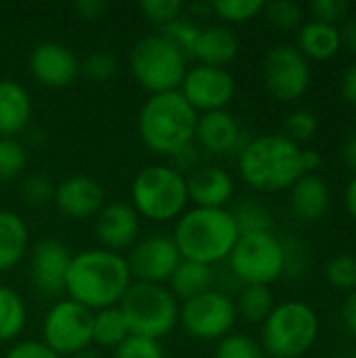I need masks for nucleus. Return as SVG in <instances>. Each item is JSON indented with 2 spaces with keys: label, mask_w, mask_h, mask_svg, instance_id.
Returning a JSON list of instances; mask_svg holds the SVG:
<instances>
[{
  "label": "nucleus",
  "mask_w": 356,
  "mask_h": 358,
  "mask_svg": "<svg viewBox=\"0 0 356 358\" xmlns=\"http://www.w3.org/2000/svg\"><path fill=\"white\" fill-rule=\"evenodd\" d=\"M132 283L126 256L103 248H90L73 254L65 281V294L69 300L97 313L120 306Z\"/></svg>",
  "instance_id": "obj_1"
},
{
  "label": "nucleus",
  "mask_w": 356,
  "mask_h": 358,
  "mask_svg": "<svg viewBox=\"0 0 356 358\" xmlns=\"http://www.w3.org/2000/svg\"><path fill=\"white\" fill-rule=\"evenodd\" d=\"M241 180L260 193L290 191L304 176L302 147L285 134H260L248 138L237 153Z\"/></svg>",
  "instance_id": "obj_2"
},
{
  "label": "nucleus",
  "mask_w": 356,
  "mask_h": 358,
  "mask_svg": "<svg viewBox=\"0 0 356 358\" xmlns=\"http://www.w3.org/2000/svg\"><path fill=\"white\" fill-rule=\"evenodd\" d=\"M172 239L183 260L214 266L229 260L239 229L229 208H187L174 224Z\"/></svg>",
  "instance_id": "obj_3"
},
{
  "label": "nucleus",
  "mask_w": 356,
  "mask_h": 358,
  "mask_svg": "<svg viewBox=\"0 0 356 358\" xmlns=\"http://www.w3.org/2000/svg\"><path fill=\"white\" fill-rule=\"evenodd\" d=\"M197 111L185 101V96L174 92L149 94L143 103L136 130L143 145L164 157H176L180 151L195 143Z\"/></svg>",
  "instance_id": "obj_4"
},
{
  "label": "nucleus",
  "mask_w": 356,
  "mask_h": 358,
  "mask_svg": "<svg viewBox=\"0 0 356 358\" xmlns=\"http://www.w3.org/2000/svg\"><path fill=\"white\" fill-rule=\"evenodd\" d=\"M321 334L317 310L302 300L277 302L260 325V346L271 358H302L311 352Z\"/></svg>",
  "instance_id": "obj_5"
},
{
  "label": "nucleus",
  "mask_w": 356,
  "mask_h": 358,
  "mask_svg": "<svg viewBox=\"0 0 356 358\" xmlns=\"http://www.w3.org/2000/svg\"><path fill=\"white\" fill-rule=\"evenodd\" d=\"M130 206L151 222H176L189 206L185 172L170 164L141 168L130 185Z\"/></svg>",
  "instance_id": "obj_6"
},
{
  "label": "nucleus",
  "mask_w": 356,
  "mask_h": 358,
  "mask_svg": "<svg viewBox=\"0 0 356 358\" xmlns=\"http://www.w3.org/2000/svg\"><path fill=\"white\" fill-rule=\"evenodd\" d=\"M120 310L132 336L162 342L176 329L180 304L166 285L134 281L122 298Z\"/></svg>",
  "instance_id": "obj_7"
},
{
  "label": "nucleus",
  "mask_w": 356,
  "mask_h": 358,
  "mask_svg": "<svg viewBox=\"0 0 356 358\" xmlns=\"http://www.w3.org/2000/svg\"><path fill=\"white\" fill-rule=\"evenodd\" d=\"M128 67L136 84L149 94L174 92L187 73V57L159 34L141 38L128 57Z\"/></svg>",
  "instance_id": "obj_8"
},
{
  "label": "nucleus",
  "mask_w": 356,
  "mask_h": 358,
  "mask_svg": "<svg viewBox=\"0 0 356 358\" xmlns=\"http://www.w3.org/2000/svg\"><path fill=\"white\" fill-rule=\"evenodd\" d=\"M229 264L241 283L271 287L287 271L285 243L273 231L239 235Z\"/></svg>",
  "instance_id": "obj_9"
},
{
  "label": "nucleus",
  "mask_w": 356,
  "mask_h": 358,
  "mask_svg": "<svg viewBox=\"0 0 356 358\" xmlns=\"http://www.w3.org/2000/svg\"><path fill=\"white\" fill-rule=\"evenodd\" d=\"M237 323L235 300L225 292L210 289L180 304L178 325L193 338L201 342H220Z\"/></svg>",
  "instance_id": "obj_10"
},
{
  "label": "nucleus",
  "mask_w": 356,
  "mask_h": 358,
  "mask_svg": "<svg viewBox=\"0 0 356 358\" xmlns=\"http://www.w3.org/2000/svg\"><path fill=\"white\" fill-rule=\"evenodd\" d=\"M42 342L59 357H71L92 346V310L63 298L57 300L42 321Z\"/></svg>",
  "instance_id": "obj_11"
},
{
  "label": "nucleus",
  "mask_w": 356,
  "mask_h": 358,
  "mask_svg": "<svg viewBox=\"0 0 356 358\" xmlns=\"http://www.w3.org/2000/svg\"><path fill=\"white\" fill-rule=\"evenodd\" d=\"M262 80L273 99L281 103H296L311 86V61L296 48V44H275L264 55Z\"/></svg>",
  "instance_id": "obj_12"
},
{
  "label": "nucleus",
  "mask_w": 356,
  "mask_h": 358,
  "mask_svg": "<svg viewBox=\"0 0 356 358\" xmlns=\"http://www.w3.org/2000/svg\"><path fill=\"white\" fill-rule=\"evenodd\" d=\"M178 92L199 115L227 109L237 94V82L227 67L197 63L195 67L187 69Z\"/></svg>",
  "instance_id": "obj_13"
},
{
  "label": "nucleus",
  "mask_w": 356,
  "mask_h": 358,
  "mask_svg": "<svg viewBox=\"0 0 356 358\" xmlns=\"http://www.w3.org/2000/svg\"><path fill=\"white\" fill-rule=\"evenodd\" d=\"M180 252L172 235H149L138 239L126 256L132 281L164 285L180 264Z\"/></svg>",
  "instance_id": "obj_14"
},
{
  "label": "nucleus",
  "mask_w": 356,
  "mask_h": 358,
  "mask_svg": "<svg viewBox=\"0 0 356 358\" xmlns=\"http://www.w3.org/2000/svg\"><path fill=\"white\" fill-rule=\"evenodd\" d=\"M71 258H73L71 250L59 239L46 237L29 245L27 275L31 287L44 298L63 296Z\"/></svg>",
  "instance_id": "obj_15"
},
{
  "label": "nucleus",
  "mask_w": 356,
  "mask_h": 358,
  "mask_svg": "<svg viewBox=\"0 0 356 358\" xmlns=\"http://www.w3.org/2000/svg\"><path fill=\"white\" fill-rule=\"evenodd\" d=\"M31 78L48 90H63L76 84L80 78V59L76 52L61 42L38 44L27 59Z\"/></svg>",
  "instance_id": "obj_16"
},
{
  "label": "nucleus",
  "mask_w": 356,
  "mask_h": 358,
  "mask_svg": "<svg viewBox=\"0 0 356 358\" xmlns=\"http://www.w3.org/2000/svg\"><path fill=\"white\" fill-rule=\"evenodd\" d=\"M52 203L69 220L94 218L105 206V189L97 178L76 174L55 187Z\"/></svg>",
  "instance_id": "obj_17"
},
{
  "label": "nucleus",
  "mask_w": 356,
  "mask_h": 358,
  "mask_svg": "<svg viewBox=\"0 0 356 358\" xmlns=\"http://www.w3.org/2000/svg\"><path fill=\"white\" fill-rule=\"evenodd\" d=\"M141 216L126 201H109L94 216V235L103 250L124 252L138 241Z\"/></svg>",
  "instance_id": "obj_18"
},
{
  "label": "nucleus",
  "mask_w": 356,
  "mask_h": 358,
  "mask_svg": "<svg viewBox=\"0 0 356 358\" xmlns=\"http://www.w3.org/2000/svg\"><path fill=\"white\" fill-rule=\"evenodd\" d=\"M195 143L208 153L227 155V153H239L241 147L248 143V138L239 120L229 109H222V111H210L197 115Z\"/></svg>",
  "instance_id": "obj_19"
},
{
  "label": "nucleus",
  "mask_w": 356,
  "mask_h": 358,
  "mask_svg": "<svg viewBox=\"0 0 356 358\" xmlns=\"http://www.w3.org/2000/svg\"><path fill=\"white\" fill-rule=\"evenodd\" d=\"M185 178L189 203H193V208H227L235 195V180L220 166L201 164Z\"/></svg>",
  "instance_id": "obj_20"
},
{
  "label": "nucleus",
  "mask_w": 356,
  "mask_h": 358,
  "mask_svg": "<svg viewBox=\"0 0 356 358\" xmlns=\"http://www.w3.org/2000/svg\"><path fill=\"white\" fill-rule=\"evenodd\" d=\"M34 103L23 84L10 78L0 80V136L17 138L29 126Z\"/></svg>",
  "instance_id": "obj_21"
},
{
  "label": "nucleus",
  "mask_w": 356,
  "mask_h": 358,
  "mask_svg": "<svg viewBox=\"0 0 356 358\" xmlns=\"http://www.w3.org/2000/svg\"><path fill=\"white\" fill-rule=\"evenodd\" d=\"M290 206L296 218H300L302 222L321 220L332 206L329 185L319 174L300 176L290 189Z\"/></svg>",
  "instance_id": "obj_22"
},
{
  "label": "nucleus",
  "mask_w": 356,
  "mask_h": 358,
  "mask_svg": "<svg viewBox=\"0 0 356 358\" xmlns=\"http://www.w3.org/2000/svg\"><path fill=\"white\" fill-rule=\"evenodd\" d=\"M239 55V38L227 25H208L199 27L195 46L191 57L197 59L199 65L210 67H227Z\"/></svg>",
  "instance_id": "obj_23"
},
{
  "label": "nucleus",
  "mask_w": 356,
  "mask_h": 358,
  "mask_svg": "<svg viewBox=\"0 0 356 358\" xmlns=\"http://www.w3.org/2000/svg\"><path fill=\"white\" fill-rule=\"evenodd\" d=\"M342 31L338 25H329L323 21H306L298 29L296 48L308 61H329L342 50Z\"/></svg>",
  "instance_id": "obj_24"
},
{
  "label": "nucleus",
  "mask_w": 356,
  "mask_h": 358,
  "mask_svg": "<svg viewBox=\"0 0 356 358\" xmlns=\"http://www.w3.org/2000/svg\"><path fill=\"white\" fill-rule=\"evenodd\" d=\"M29 252V229L13 210H0V273L17 268Z\"/></svg>",
  "instance_id": "obj_25"
},
{
  "label": "nucleus",
  "mask_w": 356,
  "mask_h": 358,
  "mask_svg": "<svg viewBox=\"0 0 356 358\" xmlns=\"http://www.w3.org/2000/svg\"><path fill=\"white\" fill-rule=\"evenodd\" d=\"M214 273L212 266L193 262V260H180L176 271L172 273L168 281V289L178 302H187L195 296H201L212 289Z\"/></svg>",
  "instance_id": "obj_26"
},
{
  "label": "nucleus",
  "mask_w": 356,
  "mask_h": 358,
  "mask_svg": "<svg viewBox=\"0 0 356 358\" xmlns=\"http://www.w3.org/2000/svg\"><path fill=\"white\" fill-rule=\"evenodd\" d=\"M130 336H132L130 327H128L120 306H111V308L92 313V344L94 346L115 350Z\"/></svg>",
  "instance_id": "obj_27"
},
{
  "label": "nucleus",
  "mask_w": 356,
  "mask_h": 358,
  "mask_svg": "<svg viewBox=\"0 0 356 358\" xmlns=\"http://www.w3.org/2000/svg\"><path fill=\"white\" fill-rule=\"evenodd\" d=\"M275 306V294L266 285H245L239 292V298L235 300L237 319H243L250 325H262Z\"/></svg>",
  "instance_id": "obj_28"
},
{
  "label": "nucleus",
  "mask_w": 356,
  "mask_h": 358,
  "mask_svg": "<svg viewBox=\"0 0 356 358\" xmlns=\"http://www.w3.org/2000/svg\"><path fill=\"white\" fill-rule=\"evenodd\" d=\"M27 325V306L19 292L0 285V342H17Z\"/></svg>",
  "instance_id": "obj_29"
},
{
  "label": "nucleus",
  "mask_w": 356,
  "mask_h": 358,
  "mask_svg": "<svg viewBox=\"0 0 356 358\" xmlns=\"http://www.w3.org/2000/svg\"><path fill=\"white\" fill-rule=\"evenodd\" d=\"M239 235L245 233H264V231H273V214L258 203L256 199H243L239 201L233 210H231Z\"/></svg>",
  "instance_id": "obj_30"
},
{
  "label": "nucleus",
  "mask_w": 356,
  "mask_h": 358,
  "mask_svg": "<svg viewBox=\"0 0 356 358\" xmlns=\"http://www.w3.org/2000/svg\"><path fill=\"white\" fill-rule=\"evenodd\" d=\"M27 168V151L19 138L0 136V185L19 180Z\"/></svg>",
  "instance_id": "obj_31"
},
{
  "label": "nucleus",
  "mask_w": 356,
  "mask_h": 358,
  "mask_svg": "<svg viewBox=\"0 0 356 358\" xmlns=\"http://www.w3.org/2000/svg\"><path fill=\"white\" fill-rule=\"evenodd\" d=\"M262 0H214L210 2V13L227 23H245L262 15Z\"/></svg>",
  "instance_id": "obj_32"
},
{
  "label": "nucleus",
  "mask_w": 356,
  "mask_h": 358,
  "mask_svg": "<svg viewBox=\"0 0 356 358\" xmlns=\"http://www.w3.org/2000/svg\"><path fill=\"white\" fill-rule=\"evenodd\" d=\"M212 358H269L262 350L260 342L248 334H229L216 342Z\"/></svg>",
  "instance_id": "obj_33"
},
{
  "label": "nucleus",
  "mask_w": 356,
  "mask_h": 358,
  "mask_svg": "<svg viewBox=\"0 0 356 358\" xmlns=\"http://www.w3.org/2000/svg\"><path fill=\"white\" fill-rule=\"evenodd\" d=\"M55 187L57 185H52V180L46 174H40V172L23 174L19 178V195L31 208L48 206L52 201V197H55Z\"/></svg>",
  "instance_id": "obj_34"
},
{
  "label": "nucleus",
  "mask_w": 356,
  "mask_h": 358,
  "mask_svg": "<svg viewBox=\"0 0 356 358\" xmlns=\"http://www.w3.org/2000/svg\"><path fill=\"white\" fill-rule=\"evenodd\" d=\"M325 277L329 285L338 292L353 294L356 292V256L338 254L325 266Z\"/></svg>",
  "instance_id": "obj_35"
},
{
  "label": "nucleus",
  "mask_w": 356,
  "mask_h": 358,
  "mask_svg": "<svg viewBox=\"0 0 356 358\" xmlns=\"http://www.w3.org/2000/svg\"><path fill=\"white\" fill-rule=\"evenodd\" d=\"M262 15L266 17V21L283 31L290 29H300L302 21H304V13L302 6L298 2L292 0H275V2H264V10Z\"/></svg>",
  "instance_id": "obj_36"
},
{
  "label": "nucleus",
  "mask_w": 356,
  "mask_h": 358,
  "mask_svg": "<svg viewBox=\"0 0 356 358\" xmlns=\"http://www.w3.org/2000/svg\"><path fill=\"white\" fill-rule=\"evenodd\" d=\"M118 73V59L107 50H94L80 61V76L90 82H107Z\"/></svg>",
  "instance_id": "obj_37"
},
{
  "label": "nucleus",
  "mask_w": 356,
  "mask_h": 358,
  "mask_svg": "<svg viewBox=\"0 0 356 358\" xmlns=\"http://www.w3.org/2000/svg\"><path fill=\"white\" fill-rule=\"evenodd\" d=\"M197 34H199V27L195 23H191L189 19L185 17H178L176 21L168 23L162 27V38H166L176 50H180L185 57H191L193 52V46H195V40H197Z\"/></svg>",
  "instance_id": "obj_38"
},
{
  "label": "nucleus",
  "mask_w": 356,
  "mask_h": 358,
  "mask_svg": "<svg viewBox=\"0 0 356 358\" xmlns=\"http://www.w3.org/2000/svg\"><path fill=\"white\" fill-rule=\"evenodd\" d=\"M317 130H319V120L315 113H311L306 109H296L285 120V136L290 141H294L296 145L315 138Z\"/></svg>",
  "instance_id": "obj_39"
},
{
  "label": "nucleus",
  "mask_w": 356,
  "mask_h": 358,
  "mask_svg": "<svg viewBox=\"0 0 356 358\" xmlns=\"http://www.w3.org/2000/svg\"><path fill=\"white\" fill-rule=\"evenodd\" d=\"M138 8H141V13L149 21H153L159 27H164V25L176 21L183 15L185 4L180 0H143L138 4Z\"/></svg>",
  "instance_id": "obj_40"
},
{
  "label": "nucleus",
  "mask_w": 356,
  "mask_h": 358,
  "mask_svg": "<svg viewBox=\"0 0 356 358\" xmlns=\"http://www.w3.org/2000/svg\"><path fill=\"white\" fill-rule=\"evenodd\" d=\"M113 358H166V355L157 340L130 336L113 350Z\"/></svg>",
  "instance_id": "obj_41"
},
{
  "label": "nucleus",
  "mask_w": 356,
  "mask_h": 358,
  "mask_svg": "<svg viewBox=\"0 0 356 358\" xmlns=\"http://www.w3.org/2000/svg\"><path fill=\"white\" fill-rule=\"evenodd\" d=\"M308 10L315 21L338 25L340 21H346V17L350 13V4L344 0H315L308 4Z\"/></svg>",
  "instance_id": "obj_42"
},
{
  "label": "nucleus",
  "mask_w": 356,
  "mask_h": 358,
  "mask_svg": "<svg viewBox=\"0 0 356 358\" xmlns=\"http://www.w3.org/2000/svg\"><path fill=\"white\" fill-rule=\"evenodd\" d=\"M4 358H61L57 352H52L42 340H21L15 342Z\"/></svg>",
  "instance_id": "obj_43"
},
{
  "label": "nucleus",
  "mask_w": 356,
  "mask_h": 358,
  "mask_svg": "<svg viewBox=\"0 0 356 358\" xmlns=\"http://www.w3.org/2000/svg\"><path fill=\"white\" fill-rule=\"evenodd\" d=\"M73 8H76L80 19L97 21V19H101L107 13V2H103V0H78L73 4Z\"/></svg>",
  "instance_id": "obj_44"
},
{
  "label": "nucleus",
  "mask_w": 356,
  "mask_h": 358,
  "mask_svg": "<svg viewBox=\"0 0 356 358\" xmlns=\"http://www.w3.org/2000/svg\"><path fill=\"white\" fill-rule=\"evenodd\" d=\"M340 92L344 96V101L348 105L356 107V61L342 73V80H340Z\"/></svg>",
  "instance_id": "obj_45"
},
{
  "label": "nucleus",
  "mask_w": 356,
  "mask_h": 358,
  "mask_svg": "<svg viewBox=\"0 0 356 358\" xmlns=\"http://www.w3.org/2000/svg\"><path fill=\"white\" fill-rule=\"evenodd\" d=\"M342 323L344 329L356 340V292L346 296V302L342 306Z\"/></svg>",
  "instance_id": "obj_46"
},
{
  "label": "nucleus",
  "mask_w": 356,
  "mask_h": 358,
  "mask_svg": "<svg viewBox=\"0 0 356 358\" xmlns=\"http://www.w3.org/2000/svg\"><path fill=\"white\" fill-rule=\"evenodd\" d=\"M321 153L315 149H302V168L304 174H317V170L321 168Z\"/></svg>",
  "instance_id": "obj_47"
},
{
  "label": "nucleus",
  "mask_w": 356,
  "mask_h": 358,
  "mask_svg": "<svg viewBox=\"0 0 356 358\" xmlns=\"http://www.w3.org/2000/svg\"><path fill=\"white\" fill-rule=\"evenodd\" d=\"M342 31V42L356 55V17H350L344 21V25L340 27Z\"/></svg>",
  "instance_id": "obj_48"
},
{
  "label": "nucleus",
  "mask_w": 356,
  "mask_h": 358,
  "mask_svg": "<svg viewBox=\"0 0 356 358\" xmlns=\"http://www.w3.org/2000/svg\"><path fill=\"white\" fill-rule=\"evenodd\" d=\"M344 206H346V212L350 214V218L356 222V174L350 178V182L346 185V191H344Z\"/></svg>",
  "instance_id": "obj_49"
},
{
  "label": "nucleus",
  "mask_w": 356,
  "mask_h": 358,
  "mask_svg": "<svg viewBox=\"0 0 356 358\" xmlns=\"http://www.w3.org/2000/svg\"><path fill=\"white\" fill-rule=\"evenodd\" d=\"M342 157H344V162L355 170L356 174V134H353V136L344 143V147H342Z\"/></svg>",
  "instance_id": "obj_50"
},
{
  "label": "nucleus",
  "mask_w": 356,
  "mask_h": 358,
  "mask_svg": "<svg viewBox=\"0 0 356 358\" xmlns=\"http://www.w3.org/2000/svg\"><path fill=\"white\" fill-rule=\"evenodd\" d=\"M69 358H101V355H99L97 350H92V348H86V350H82V352L71 355Z\"/></svg>",
  "instance_id": "obj_51"
},
{
  "label": "nucleus",
  "mask_w": 356,
  "mask_h": 358,
  "mask_svg": "<svg viewBox=\"0 0 356 358\" xmlns=\"http://www.w3.org/2000/svg\"><path fill=\"white\" fill-rule=\"evenodd\" d=\"M348 358H356V355H353V357H348Z\"/></svg>",
  "instance_id": "obj_52"
}]
</instances>
